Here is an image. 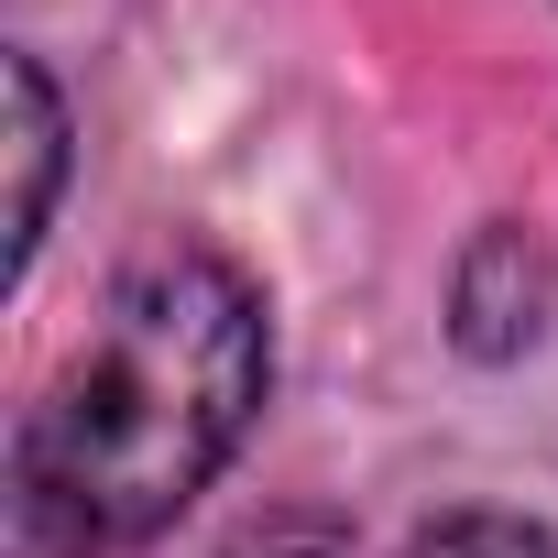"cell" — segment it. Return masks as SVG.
<instances>
[{"instance_id":"5b68a950","label":"cell","mask_w":558,"mask_h":558,"mask_svg":"<svg viewBox=\"0 0 558 558\" xmlns=\"http://www.w3.org/2000/svg\"><path fill=\"white\" fill-rule=\"evenodd\" d=\"M208 558H362V547L329 504H286V514H252L241 536H219Z\"/></svg>"},{"instance_id":"7a4b0ae2","label":"cell","mask_w":558,"mask_h":558,"mask_svg":"<svg viewBox=\"0 0 558 558\" xmlns=\"http://www.w3.org/2000/svg\"><path fill=\"white\" fill-rule=\"evenodd\" d=\"M449 318H460V351H471V362H514V351H536V329H547V252H536V230L493 219V230L460 252Z\"/></svg>"},{"instance_id":"3957f363","label":"cell","mask_w":558,"mask_h":558,"mask_svg":"<svg viewBox=\"0 0 558 558\" xmlns=\"http://www.w3.org/2000/svg\"><path fill=\"white\" fill-rule=\"evenodd\" d=\"M56 175H66V110H56V77L34 56H12V286L45 252V219H56Z\"/></svg>"},{"instance_id":"6da1fadb","label":"cell","mask_w":558,"mask_h":558,"mask_svg":"<svg viewBox=\"0 0 558 558\" xmlns=\"http://www.w3.org/2000/svg\"><path fill=\"white\" fill-rule=\"evenodd\" d=\"M274 329L230 252H154L99 296L66 373L12 427V558H110L175 525L263 416Z\"/></svg>"},{"instance_id":"277c9868","label":"cell","mask_w":558,"mask_h":558,"mask_svg":"<svg viewBox=\"0 0 558 558\" xmlns=\"http://www.w3.org/2000/svg\"><path fill=\"white\" fill-rule=\"evenodd\" d=\"M395 558H558V536L536 514H504V504H460V514H427Z\"/></svg>"}]
</instances>
